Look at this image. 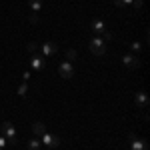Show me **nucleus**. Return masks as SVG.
Returning a JSON list of instances; mask_svg holds the SVG:
<instances>
[{"label": "nucleus", "instance_id": "2", "mask_svg": "<svg viewBox=\"0 0 150 150\" xmlns=\"http://www.w3.org/2000/svg\"><path fill=\"white\" fill-rule=\"evenodd\" d=\"M90 52L96 54V56H102L104 52H106V42L100 36H94L92 40H90Z\"/></svg>", "mask_w": 150, "mask_h": 150}, {"label": "nucleus", "instance_id": "10", "mask_svg": "<svg viewBox=\"0 0 150 150\" xmlns=\"http://www.w3.org/2000/svg\"><path fill=\"white\" fill-rule=\"evenodd\" d=\"M40 50H42V56H44V58H50V56H54V54H56L58 46H56V44H52V42H44Z\"/></svg>", "mask_w": 150, "mask_h": 150}, {"label": "nucleus", "instance_id": "9", "mask_svg": "<svg viewBox=\"0 0 150 150\" xmlns=\"http://www.w3.org/2000/svg\"><path fill=\"white\" fill-rule=\"evenodd\" d=\"M134 102H136L138 108H148L150 100H148V96H146V92H144V90H140V92H136V96H134Z\"/></svg>", "mask_w": 150, "mask_h": 150}, {"label": "nucleus", "instance_id": "5", "mask_svg": "<svg viewBox=\"0 0 150 150\" xmlns=\"http://www.w3.org/2000/svg\"><path fill=\"white\" fill-rule=\"evenodd\" d=\"M40 138H42L40 142H42V144H46L48 148H56L58 144H60V138H58V136H54V134H50V132H44Z\"/></svg>", "mask_w": 150, "mask_h": 150}, {"label": "nucleus", "instance_id": "21", "mask_svg": "<svg viewBox=\"0 0 150 150\" xmlns=\"http://www.w3.org/2000/svg\"><path fill=\"white\" fill-rule=\"evenodd\" d=\"M100 38H102L104 42H106V40H112V34H110V32H104V34L100 36Z\"/></svg>", "mask_w": 150, "mask_h": 150}, {"label": "nucleus", "instance_id": "20", "mask_svg": "<svg viewBox=\"0 0 150 150\" xmlns=\"http://www.w3.org/2000/svg\"><path fill=\"white\" fill-rule=\"evenodd\" d=\"M6 142H8V140L4 138V136H0V150H4V148H6Z\"/></svg>", "mask_w": 150, "mask_h": 150}, {"label": "nucleus", "instance_id": "12", "mask_svg": "<svg viewBox=\"0 0 150 150\" xmlns=\"http://www.w3.org/2000/svg\"><path fill=\"white\" fill-rule=\"evenodd\" d=\"M28 2H30V8H32L34 14H38V12L42 10V0H28Z\"/></svg>", "mask_w": 150, "mask_h": 150}, {"label": "nucleus", "instance_id": "22", "mask_svg": "<svg viewBox=\"0 0 150 150\" xmlns=\"http://www.w3.org/2000/svg\"><path fill=\"white\" fill-rule=\"evenodd\" d=\"M30 22H32V24L38 22V14H32V16H30Z\"/></svg>", "mask_w": 150, "mask_h": 150}, {"label": "nucleus", "instance_id": "16", "mask_svg": "<svg viewBox=\"0 0 150 150\" xmlns=\"http://www.w3.org/2000/svg\"><path fill=\"white\" fill-rule=\"evenodd\" d=\"M26 92H28V86H26V84H22V86L18 88V96H26Z\"/></svg>", "mask_w": 150, "mask_h": 150}, {"label": "nucleus", "instance_id": "8", "mask_svg": "<svg viewBox=\"0 0 150 150\" xmlns=\"http://www.w3.org/2000/svg\"><path fill=\"white\" fill-rule=\"evenodd\" d=\"M132 138V144H130V150H148V142L142 138H136L134 134H130Z\"/></svg>", "mask_w": 150, "mask_h": 150}, {"label": "nucleus", "instance_id": "18", "mask_svg": "<svg viewBox=\"0 0 150 150\" xmlns=\"http://www.w3.org/2000/svg\"><path fill=\"white\" fill-rule=\"evenodd\" d=\"M130 48H132V50H134V52H140V42H132V44H130Z\"/></svg>", "mask_w": 150, "mask_h": 150}, {"label": "nucleus", "instance_id": "1", "mask_svg": "<svg viewBox=\"0 0 150 150\" xmlns=\"http://www.w3.org/2000/svg\"><path fill=\"white\" fill-rule=\"evenodd\" d=\"M2 136L8 140L10 144L18 142V132H16V128H14L12 122H2Z\"/></svg>", "mask_w": 150, "mask_h": 150}, {"label": "nucleus", "instance_id": "13", "mask_svg": "<svg viewBox=\"0 0 150 150\" xmlns=\"http://www.w3.org/2000/svg\"><path fill=\"white\" fill-rule=\"evenodd\" d=\"M40 140L38 138H32V140H28V150H40Z\"/></svg>", "mask_w": 150, "mask_h": 150}, {"label": "nucleus", "instance_id": "15", "mask_svg": "<svg viewBox=\"0 0 150 150\" xmlns=\"http://www.w3.org/2000/svg\"><path fill=\"white\" fill-rule=\"evenodd\" d=\"M66 58H68V62H70V60H74V58H76V50H72V48L66 50Z\"/></svg>", "mask_w": 150, "mask_h": 150}, {"label": "nucleus", "instance_id": "19", "mask_svg": "<svg viewBox=\"0 0 150 150\" xmlns=\"http://www.w3.org/2000/svg\"><path fill=\"white\" fill-rule=\"evenodd\" d=\"M132 6H134L136 10H140V8H142V0H132Z\"/></svg>", "mask_w": 150, "mask_h": 150}, {"label": "nucleus", "instance_id": "11", "mask_svg": "<svg viewBox=\"0 0 150 150\" xmlns=\"http://www.w3.org/2000/svg\"><path fill=\"white\" fill-rule=\"evenodd\" d=\"M32 132H34L36 136L40 138V136H42V134L46 132V126H44L42 122H34V126H32Z\"/></svg>", "mask_w": 150, "mask_h": 150}, {"label": "nucleus", "instance_id": "4", "mask_svg": "<svg viewBox=\"0 0 150 150\" xmlns=\"http://www.w3.org/2000/svg\"><path fill=\"white\" fill-rule=\"evenodd\" d=\"M122 64H124L126 68L134 70V68H138V66H140V60H138L136 54H124V56H122Z\"/></svg>", "mask_w": 150, "mask_h": 150}, {"label": "nucleus", "instance_id": "14", "mask_svg": "<svg viewBox=\"0 0 150 150\" xmlns=\"http://www.w3.org/2000/svg\"><path fill=\"white\" fill-rule=\"evenodd\" d=\"M114 4L118 6V8H126V6L132 4V0H114Z\"/></svg>", "mask_w": 150, "mask_h": 150}, {"label": "nucleus", "instance_id": "3", "mask_svg": "<svg viewBox=\"0 0 150 150\" xmlns=\"http://www.w3.org/2000/svg\"><path fill=\"white\" fill-rule=\"evenodd\" d=\"M58 74L62 76V78H72L74 76V66H72V62H68V60H64L60 66H58Z\"/></svg>", "mask_w": 150, "mask_h": 150}, {"label": "nucleus", "instance_id": "7", "mask_svg": "<svg viewBox=\"0 0 150 150\" xmlns=\"http://www.w3.org/2000/svg\"><path fill=\"white\" fill-rule=\"evenodd\" d=\"M30 66L34 70H44V66H46V60H44V56H40V54H32V58H30Z\"/></svg>", "mask_w": 150, "mask_h": 150}, {"label": "nucleus", "instance_id": "6", "mask_svg": "<svg viewBox=\"0 0 150 150\" xmlns=\"http://www.w3.org/2000/svg\"><path fill=\"white\" fill-rule=\"evenodd\" d=\"M90 28H92V32L96 36H102L106 32V22H104L102 18H94L92 22H90Z\"/></svg>", "mask_w": 150, "mask_h": 150}, {"label": "nucleus", "instance_id": "17", "mask_svg": "<svg viewBox=\"0 0 150 150\" xmlns=\"http://www.w3.org/2000/svg\"><path fill=\"white\" fill-rule=\"evenodd\" d=\"M36 50H38V44H36V42H30V44H28V52H32V54H34Z\"/></svg>", "mask_w": 150, "mask_h": 150}]
</instances>
